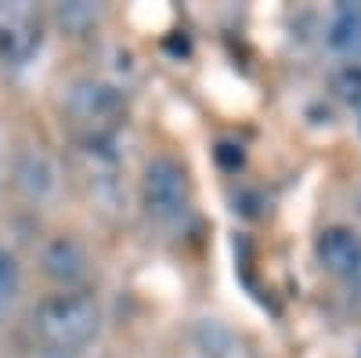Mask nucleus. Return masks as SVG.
<instances>
[{"label":"nucleus","mask_w":361,"mask_h":358,"mask_svg":"<svg viewBox=\"0 0 361 358\" xmlns=\"http://www.w3.org/2000/svg\"><path fill=\"white\" fill-rule=\"evenodd\" d=\"M333 91L343 105L361 109V62H343L333 73Z\"/></svg>","instance_id":"obj_9"},{"label":"nucleus","mask_w":361,"mask_h":358,"mask_svg":"<svg viewBox=\"0 0 361 358\" xmlns=\"http://www.w3.org/2000/svg\"><path fill=\"white\" fill-rule=\"evenodd\" d=\"M40 264H44L47 279H54L58 286H66V290L80 286L87 279V272H90V257H87V250L76 243L73 235H54L51 243L44 246V253H40Z\"/></svg>","instance_id":"obj_6"},{"label":"nucleus","mask_w":361,"mask_h":358,"mask_svg":"<svg viewBox=\"0 0 361 358\" xmlns=\"http://www.w3.org/2000/svg\"><path fill=\"white\" fill-rule=\"evenodd\" d=\"M69 109L76 119L94 131V138H109L119 112H123V98L116 95V87L102 83V80H80L69 91Z\"/></svg>","instance_id":"obj_4"},{"label":"nucleus","mask_w":361,"mask_h":358,"mask_svg":"<svg viewBox=\"0 0 361 358\" xmlns=\"http://www.w3.org/2000/svg\"><path fill=\"white\" fill-rule=\"evenodd\" d=\"M44 25L40 15L29 4L0 8V62L4 66H25L40 54Z\"/></svg>","instance_id":"obj_3"},{"label":"nucleus","mask_w":361,"mask_h":358,"mask_svg":"<svg viewBox=\"0 0 361 358\" xmlns=\"http://www.w3.org/2000/svg\"><path fill=\"white\" fill-rule=\"evenodd\" d=\"M15 174H18V189L29 199H47L54 192V185H58V170H54L51 156L47 153H37V148L18 160V170Z\"/></svg>","instance_id":"obj_8"},{"label":"nucleus","mask_w":361,"mask_h":358,"mask_svg":"<svg viewBox=\"0 0 361 358\" xmlns=\"http://www.w3.org/2000/svg\"><path fill=\"white\" fill-rule=\"evenodd\" d=\"M33 326H37L40 340L51 351L73 354V351L87 347L90 340L98 337V330H102V308H98L94 297L76 293V290L51 293L47 301L37 304Z\"/></svg>","instance_id":"obj_1"},{"label":"nucleus","mask_w":361,"mask_h":358,"mask_svg":"<svg viewBox=\"0 0 361 358\" xmlns=\"http://www.w3.org/2000/svg\"><path fill=\"white\" fill-rule=\"evenodd\" d=\"M44 358H73V354H66V351H47Z\"/></svg>","instance_id":"obj_13"},{"label":"nucleus","mask_w":361,"mask_h":358,"mask_svg":"<svg viewBox=\"0 0 361 358\" xmlns=\"http://www.w3.org/2000/svg\"><path fill=\"white\" fill-rule=\"evenodd\" d=\"M58 18H62V25L69 29V33L80 37L83 29L98 18V11L90 8V4H83V0H76V4H62V8H58Z\"/></svg>","instance_id":"obj_11"},{"label":"nucleus","mask_w":361,"mask_h":358,"mask_svg":"<svg viewBox=\"0 0 361 358\" xmlns=\"http://www.w3.org/2000/svg\"><path fill=\"white\" fill-rule=\"evenodd\" d=\"M325 44L336 54L361 51V0H343L325 22Z\"/></svg>","instance_id":"obj_7"},{"label":"nucleus","mask_w":361,"mask_h":358,"mask_svg":"<svg viewBox=\"0 0 361 358\" xmlns=\"http://www.w3.org/2000/svg\"><path fill=\"white\" fill-rule=\"evenodd\" d=\"M357 127H361V119H357Z\"/></svg>","instance_id":"obj_14"},{"label":"nucleus","mask_w":361,"mask_h":358,"mask_svg":"<svg viewBox=\"0 0 361 358\" xmlns=\"http://www.w3.org/2000/svg\"><path fill=\"white\" fill-rule=\"evenodd\" d=\"M314 257L329 275L354 279V275H361V235L354 228H343V225L325 228L314 239Z\"/></svg>","instance_id":"obj_5"},{"label":"nucleus","mask_w":361,"mask_h":358,"mask_svg":"<svg viewBox=\"0 0 361 358\" xmlns=\"http://www.w3.org/2000/svg\"><path fill=\"white\" fill-rule=\"evenodd\" d=\"M141 199H145V210H148L152 221L177 225L180 217L188 214V206H192V189H188L185 167H180L177 160H170V156H156L152 163L145 167Z\"/></svg>","instance_id":"obj_2"},{"label":"nucleus","mask_w":361,"mask_h":358,"mask_svg":"<svg viewBox=\"0 0 361 358\" xmlns=\"http://www.w3.org/2000/svg\"><path fill=\"white\" fill-rule=\"evenodd\" d=\"M217 160L235 170V167H243V148L231 145V141H221V145H217Z\"/></svg>","instance_id":"obj_12"},{"label":"nucleus","mask_w":361,"mask_h":358,"mask_svg":"<svg viewBox=\"0 0 361 358\" xmlns=\"http://www.w3.org/2000/svg\"><path fill=\"white\" fill-rule=\"evenodd\" d=\"M22 286V272H18V261L8 246H0V311H4L11 301H15V293Z\"/></svg>","instance_id":"obj_10"}]
</instances>
